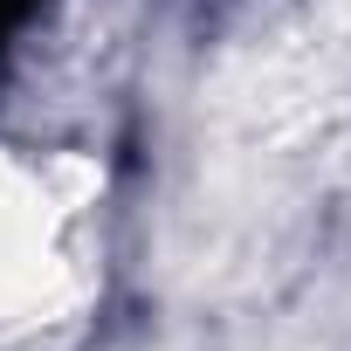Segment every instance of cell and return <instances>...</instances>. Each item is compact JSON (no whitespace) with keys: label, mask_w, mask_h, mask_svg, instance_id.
<instances>
[{"label":"cell","mask_w":351,"mask_h":351,"mask_svg":"<svg viewBox=\"0 0 351 351\" xmlns=\"http://www.w3.org/2000/svg\"><path fill=\"white\" fill-rule=\"evenodd\" d=\"M35 8H42V0H0V49H8V35H21L35 21Z\"/></svg>","instance_id":"obj_1"}]
</instances>
